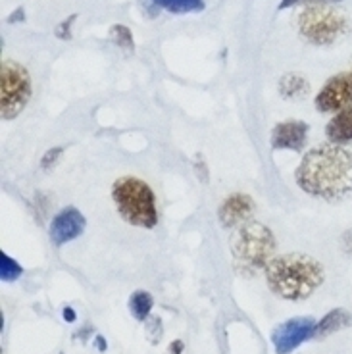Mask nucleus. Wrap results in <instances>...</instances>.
Masks as SVG:
<instances>
[{
  "instance_id": "nucleus-1",
  "label": "nucleus",
  "mask_w": 352,
  "mask_h": 354,
  "mask_svg": "<svg viewBox=\"0 0 352 354\" xmlns=\"http://www.w3.org/2000/svg\"><path fill=\"white\" fill-rule=\"evenodd\" d=\"M297 183L308 193L327 203H341L352 196V152L322 145L304 154L297 168Z\"/></svg>"
},
{
  "instance_id": "nucleus-2",
  "label": "nucleus",
  "mask_w": 352,
  "mask_h": 354,
  "mask_svg": "<svg viewBox=\"0 0 352 354\" xmlns=\"http://www.w3.org/2000/svg\"><path fill=\"white\" fill-rule=\"evenodd\" d=\"M266 281L285 301H304L324 283V268L308 254H283L266 266Z\"/></svg>"
},
{
  "instance_id": "nucleus-3",
  "label": "nucleus",
  "mask_w": 352,
  "mask_h": 354,
  "mask_svg": "<svg viewBox=\"0 0 352 354\" xmlns=\"http://www.w3.org/2000/svg\"><path fill=\"white\" fill-rule=\"evenodd\" d=\"M275 252L273 233L260 221H247L239 225L231 237V254L235 272L245 277H256L260 270L272 262Z\"/></svg>"
},
{
  "instance_id": "nucleus-4",
  "label": "nucleus",
  "mask_w": 352,
  "mask_h": 354,
  "mask_svg": "<svg viewBox=\"0 0 352 354\" xmlns=\"http://www.w3.org/2000/svg\"><path fill=\"white\" fill-rule=\"evenodd\" d=\"M112 198L118 212L131 225L152 230L158 223L156 196L141 179L131 176L120 177L112 187Z\"/></svg>"
},
{
  "instance_id": "nucleus-5",
  "label": "nucleus",
  "mask_w": 352,
  "mask_h": 354,
  "mask_svg": "<svg viewBox=\"0 0 352 354\" xmlns=\"http://www.w3.org/2000/svg\"><path fill=\"white\" fill-rule=\"evenodd\" d=\"M297 24L300 35L314 44H333L349 33V18L339 8L326 4L306 6Z\"/></svg>"
},
{
  "instance_id": "nucleus-6",
  "label": "nucleus",
  "mask_w": 352,
  "mask_h": 354,
  "mask_svg": "<svg viewBox=\"0 0 352 354\" xmlns=\"http://www.w3.org/2000/svg\"><path fill=\"white\" fill-rule=\"evenodd\" d=\"M31 97V80L24 66L4 60L0 70V114L14 120L27 106Z\"/></svg>"
},
{
  "instance_id": "nucleus-7",
  "label": "nucleus",
  "mask_w": 352,
  "mask_h": 354,
  "mask_svg": "<svg viewBox=\"0 0 352 354\" xmlns=\"http://www.w3.org/2000/svg\"><path fill=\"white\" fill-rule=\"evenodd\" d=\"M317 322L308 316L290 318L273 329L272 343L277 354H290L316 333Z\"/></svg>"
},
{
  "instance_id": "nucleus-8",
  "label": "nucleus",
  "mask_w": 352,
  "mask_h": 354,
  "mask_svg": "<svg viewBox=\"0 0 352 354\" xmlns=\"http://www.w3.org/2000/svg\"><path fill=\"white\" fill-rule=\"evenodd\" d=\"M316 108L324 114L341 112L346 104L352 102V70L339 73L327 81L322 91L316 95Z\"/></svg>"
},
{
  "instance_id": "nucleus-9",
  "label": "nucleus",
  "mask_w": 352,
  "mask_h": 354,
  "mask_svg": "<svg viewBox=\"0 0 352 354\" xmlns=\"http://www.w3.org/2000/svg\"><path fill=\"white\" fill-rule=\"evenodd\" d=\"M85 230V216L77 208H64L62 212L56 214V218L50 223V239L56 245H64L70 241L77 239Z\"/></svg>"
},
{
  "instance_id": "nucleus-10",
  "label": "nucleus",
  "mask_w": 352,
  "mask_h": 354,
  "mask_svg": "<svg viewBox=\"0 0 352 354\" xmlns=\"http://www.w3.org/2000/svg\"><path fill=\"white\" fill-rule=\"evenodd\" d=\"M308 139V125L304 122H283L273 127L272 131V147L273 149H283V151H302Z\"/></svg>"
},
{
  "instance_id": "nucleus-11",
  "label": "nucleus",
  "mask_w": 352,
  "mask_h": 354,
  "mask_svg": "<svg viewBox=\"0 0 352 354\" xmlns=\"http://www.w3.org/2000/svg\"><path fill=\"white\" fill-rule=\"evenodd\" d=\"M254 212V203L252 198L245 193H235L220 206L218 218L225 227H239L250 220Z\"/></svg>"
},
{
  "instance_id": "nucleus-12",
  "label": "nucleus",
  "mask_w": 352,
  "mask_h": 354,
  "mask_svg": "<svg viewBox=\"0 0 352 354\" xmlns=\"http://www.w3.org/2000/svg\"><path fill=\"white\" fill-rule=\"evenodd\" d=\"M326 135L335 145L352 142V102L331 118V122L326 127Z\"/></svg>"
},
{
  "instance_id": "nucleus-13",
  "label": "nucleus",
  "mask_w": 352,
  "mask_h": 354,
  "mask_svg": "<svg viewBox=\"0 0 352 354\" xmlns=\"http://www.w3.org/2000/svg\"><path fill=\"white\" fill-rule=\"evenodd\" d=\"M349 326H352L351 312L344 308H335V310H331L329 314H326V316L319 319V322H317L316 333H314V337L322 339V337L333 335V333H337L339 329L349 328Z\"/></svg>"
},
{
  "instance_id": "nucleus-14",
  "label": "nucleus",
  "mask_w": 352,
  "mask_h": 354,
  "mask_svg": "<svg viewBox=\"0 0 352 354\" xmlns=\"http://www.w3.org/2000/svg\"><path fill=\"white\" fill-rule=\"evenodd\" d=\"M308 81L304 80L300 73H287L279 81V93L285 98H289V100L302 98L308 93Z\"/></svg>"
},
{
  "instance_id": "nucleus-15",
  "label": "nucleus",
  "mask_w": 352,
  "mask_h": 354,
  "mask_svg": "<svg viewBox=\"0 0 352 354\" xmlns=\"http://www.w3.org/2000/svg\"><path fill=\"white\" fill-rule=\"evenodd\" d=\"M154 306V299L152 295L147 291H135L129 297V310H131L133 318L145 322L150 316V310Z\"/></svg>"
},
{
  "instance_id": "nucleus-16",
  "label": "nucleus",
  "mask_w": 352,
  "mask_h": 354,
  "mask_svg": "<svg viewBox=\"0 0 352 354\" xmlns=\"http://www.w3.org/2000/svg\"><path fill=\"white\" fill-rule=\"evenodd\" d=\"M152 2L154 6L172 14H191L204 10V0H152Z\"/></svg>"
},
{
  "instance_id": "nucleus-17",
  "label": "nucleus",
  "mask_w": 352,
  "mask_h": 354,
  "mask_svg": "<svg viewBox=\"0 0 352 354\" xmlns=\"http://www.w3.org/2000/svg\"><path fill=\"white\" fill-rule=\"evenodd\" d=\"M21 266L14 260V258H10L6 252H2L0 254V277H2V281L4 283H12V281H16L19 275H21Z\"/></svg>"
},
{
  "instance_id": "nucleus-18",
  "label": "nucleus",
  "mask_w": 352,
  "mask_h": 354,
  "mask_svg": "<svg viewBox=\"0 0 352 354\" xmlns=\"http://www.w3.org/2000/svg\"><path fill=\"white\" fill-rule=\"evenodd\" d=\"M110 39H112V43H115L118 46H122V48H125V50H129V53L135 48V43H133V33L129 27L114 26L112 29H110Z\"/></svg>"
},
{
  "instance_id": "nucleus-19",
  "label": "nucleus",
  "mask_w": 352,
  "mask_h": 354,
  "mask_svg": "<svg viewBox=\"0 0 352 354\" xmlns=\"http://www.w3.org/2000/svg\"><path fill=\"white\" fill-rule=\"evenodd\" d=\"M75 18H77V16H71V18L64 19L62 24L58 26V29H56V37H58V39H64V41H66V39H71L70 29H71V24L75 21Z\"/></svg>"
},
{
  "instance_id": "nucleus-20",
  "label": "nucleus",
  "mask_w": 352,
  "mask_h": 354,
  "mask_svg": "<svg viewBox=\"0 0 352 354\" xmlns=\"http://www.w3.org/2000/svg\"><path fill=\"white\" fill-rule=\"evenodd\" d=\"M60 154H62V147H54L53 151H48L46 154H44L43 164H41V166H43V168H50L54 162L58 160V156H60Z\"/></svg>"
},
{
  "instance_id": "nucleus-21",
  "label": "nucleus",
  "mask_w": 352,
  "mask_h": 354,
  "mask_svg": "<svg viewBox=\"0 0 352 354\" xmlns=\"http://www.w3.org/2000/svg\"><path fill=\"white\" fill-rule=\"evenodd\" d=\"M181 351H183V343H181V341H174V343L169 345V348H167L166 354H181Z\"/></svg>"
},
{
  "instance_id": "nucleus-22",
  "label": "nucleus",
  "mask_w": 352,
  "mask_h": 354,
  "mask_svg": "<svg viewBox=\"0 0 352 354\" xmlns=\"http://www.w3.org/2000/svg\"><path fill=\"white\" fill-rule=\"evenodd\" d=\"M18 19H21V21L26 19V14H24V8H18V10H16V12H14V14H12V16H10V18H8V21H10V24H16Z\"/></svg>"
},
{
  "instance_id": "nucleus-23",
  "label": "nucleus",
  "mask_w": 352,
  "mask_h": 354,
  "mask_svg": "<svg viewBox=\"0 0 352 354\" xmlns=\"http://www.w3.org/2000/svg\"><path fill=\"white\" fill-rule=\"evenodd\" d=\"M300 2H308V0H281L279 8H289V6H295V4H300Z\"/></svg>"
},
{
  "instance_id": "nucleus-24",
  "label": "nucleus",
  "mask_w": 352,
  "mask_h": 354,
  "mask_svg": "<svg viewBox=\"0 0 352 354\" xmlns=\"http://www.w3.org/2000/svg\"><path fill=\"white\" fill-rule=\"evenodd\" d=\"M64 319L66 322H75V312L71 308H64Z\"/></svg>"
},
{
  "instance_id": "nucleus-25",
  "label": "nucleus",
  "mask_w": 352,
  "mask_h": 354,
  "mask_svg": "<svg viewBox=\"0 0 352 354\" xmlns=\"http://www.w3.org/2000/svg\"><path fill=\"white\" fill-rule=\"evenodd\" d=\"M95 343H97V346L100 348V351H106V343L102 337H97V341H95Z\"/></svg>"
}]
</instances>
